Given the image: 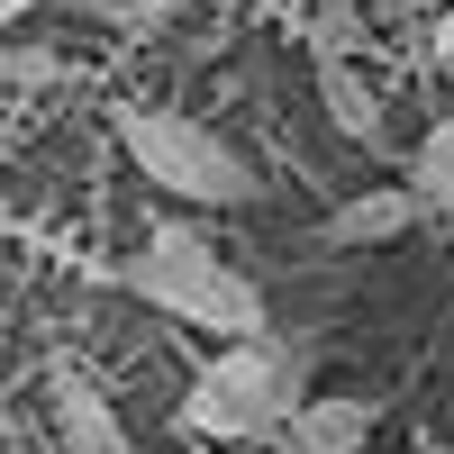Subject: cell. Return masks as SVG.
Segmentation results:
<instances>
[{
	"mask_svg": "<svg viewBox=\"0 0 454 454\" xmlns=\"http://www.w3.org/2000/svg\"><path fill=\"white\" fill-rule=\"evenodd\" d=\"M55 419H64V445H91V454H137L119 409L100 400V382H82V372H55Z\"/></svg>",
	"mask_w": 454,
	"mask_h": 454,
	"instance_id": "8992f818",
	"label": "cell"
},
{
	"mask_svg": "<svg viewBox=\"0 0 454 454\" xmlns=\"http://www.w3.org/2000/svg\"><path fill=\"white\" fill-rule=\"evenodd\" d=\"M409 192H419V209H454V109L409 145Z\"/></svg>",
	"mask_w": 454,
	"mask_h": 454,
	"instance_id": "ba28073f",
	"label": "cell"
},
{
	"mask_svg": "<svg viewBox=\"0 0 454 454\" xmlns=\"http://www.w3.org/2000/svg\"><path fill=\"white\" fill-rule=\"evenodd\" d=\"M300 391H309L300 346H282L273 327H263V336H227V346L192 372L173 427H182V436H209V445H254V436H273V427L291 419Z\"/></svg>",
	"mask_w": 454,
	"mask_h": 454,
	"instance_id": "6da1fadb",
	"label": "cell"
},
{
	"mask_svg": "<svg viewBox=\"0 0 454 454\" xmlns=\"http://www.w3.org/2000/svg\"><path fill=\"white\" fill-rule=\"evenodd\" d=\"M427 209H419V192L409 182H391V192H364V200H336L327 218H318V246L327 254H364V246H391V237H409Z\"/></svg>",
	"mask_w": 454,
	"mask_h": 454,
	"instance_id": "5b68a950",
	"label": "cell"
},
{
	"mask_svg": "<svg viewBox=\"0 0 454 454\" xmlns=\"http://www.w3.org/2000/svg\"><path fill=\"white\" fill-rule=\"evenodd\" d=\"M427 55L454 73V0H445V10H436V27H427Z\"/></svg>",
	"mask_w": 454,
	"mask_h": 454,
	"instance_id": "30bf717a",
	"label": "cell"
},
{
	"mask_svg": "<svg viewBox=\"0 0 454 454\" xmlns=\"http://www.w3.org/2000/svg\"><path fill=\"white\" fill-rule=\"evenodd\" d=\"M82 19H100V27H164L173 0H82Z\"/></svg>",
	"mask_w": 454,
	"mask_h": 454,
	"instance_id": "9c48e42d",
	"label": "cell"
},
{
	"mask_svg": "<svg viewBox=\"0 0 454 454\" xmlns=\"http://www.w3.org/2000/svg\"><path fill=\"white\" fill-rule=\"evenodd\" d=\"M119 282L145 300V309H164V318L200 327V336H263V327H273L263 291H254L218 246H200L192 227H155V237L119 263Z\"/></svg>",
	"mask_w": 454,
	"mask_h": 454,
	"instance_id": "7a4b0ae2",
	"label": "cell"
},
{
	"mask_svg": "<svg viewBox=\"0 0 454 454\" xmlns=\"http://www.w3.org/2000/svg\"><path fill=\"white\" fill-rule=\"evenodd\" d=\"M372 419H382V409L355 400V391H300L291 419L273 427V445L282 454H364L372 445Z\"/></svg>",
	"mask_w": 454,
	"mask_h": 454,
	"instance_id": "277c9868",
	"label": "cell"
},
{
	"mask_svg": "<svg viewBox=\"0 0 454 454\" xmlns=\"http://www.w3.org/2000/svg\"><path fill=\"white\" fill-rule=\"evenodd\" d=\"M119 145H128V164L155 182L164 200H192V209H246L254 200V164L209 119H192V109L128 100L119 109Z\"/></svg>",
	"mask_w": 454,
	"mask_h": 454,
	"instance_id": "3957f363",
	"label": "cell"
},
{
	"mask_svg": "<svg viewBox=\"0 0 454 454\" xmlns=\"http://www.w3.org/2000/svg\"><path fill=\"white\" fill-rule=\"evenodd\" d=\"M46 454H91V445H46Z\"/></svg>",
	"mask_w": 454,
	"mask_h": 454,
	"instance_id": "8fae6325",
	"label": "cell"
},
{
	"mask_svg": "<svg viewBox=\"0 0 454 454\" xmlns=\"http://www.w3.org/2000/svg\"><path fill=\"white\" fill-rule=\"evenodd\" d=\"M318 100H327V128L346 145H382V100L364 91V73L346 55H318Z\"/></svg>",
	"mask_w": 454,
	"mask_h": 454,
	"instance_id": "52a82bcc",
	"label": "cell"
},
{
	"mask_svg": "<svg viewBox=\"0 0 454 454\" xmlns=\"http://www.w3.org/2000/svg\"><path fill=\"white\" fill-rule=\"evenodd\" d=\"M10 10H19V0H0V19H10Z\"/></svg>",
	"mask_w": 454,
	"mask_h": 454,
	"instance_id": "7c38bea8",
	"label": "cell"
}]
</instances>
